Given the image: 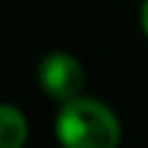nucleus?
I'll return each mask as SVG.
<instances>
[{
  "label": "nucleus",
  "mask_w": 148,
  "mask_h": 148,
  "mask_svg": "<svg viewBox=\"0 0 148 148\" xmlns=\"http://www.w3.org/2000/svg\"><path fill=\"white\" fill-rule=\"evenodd\" d=\"M30 137L27 115L11 101H0V148H25Z\"/></svg>",
  "instance_id": "3"
},
{
  "label": "nucleus",
  "mask_w": 148,
  "mask_h": 148,
  "mask_svg": "<svg viewBox=\"0 0 148 148\" xmlns=\"http://www.w3.org/2000/svg\"><path fill=\"white\" fill-rule=\"evenodd\" d=\"M140 27H143V36L148 38V0L140 3Z\"/></svg>",
  "instance_id": "4"
},
{
  "label": "nucleus",
  "mask_w": 148,
  "mask_h": 148,
  "mask_svg": "<svg viewBox=\"0 0 148 148\" xmlns=\"http://www.w3.org/2000/svg\"><path fill=\"white\" fill-rule=\"evenodd\" d=\"M55 137L60 148H118L123 126L107 101L96 96H79L58 107Z\"/></svg>",
  "instance_id": "1"
},
{
  "label": "nucleus",
  "mask_w": 148,
  "mask_h": 148,
  "mask_svg": "<svg viewBox=\"0 0 148 148\" xmlns=\"http://www.w3.org/2000/svg\"><path fill=\"white\" fill-rule=\"evenodd\" d=\"M36 82L41 93L60 107L66 101L85 96V66L79 63L77 55L66 52V49H52L38 60Z\"/></svg>",
  "instance_id": "2"
}]
</instances>
